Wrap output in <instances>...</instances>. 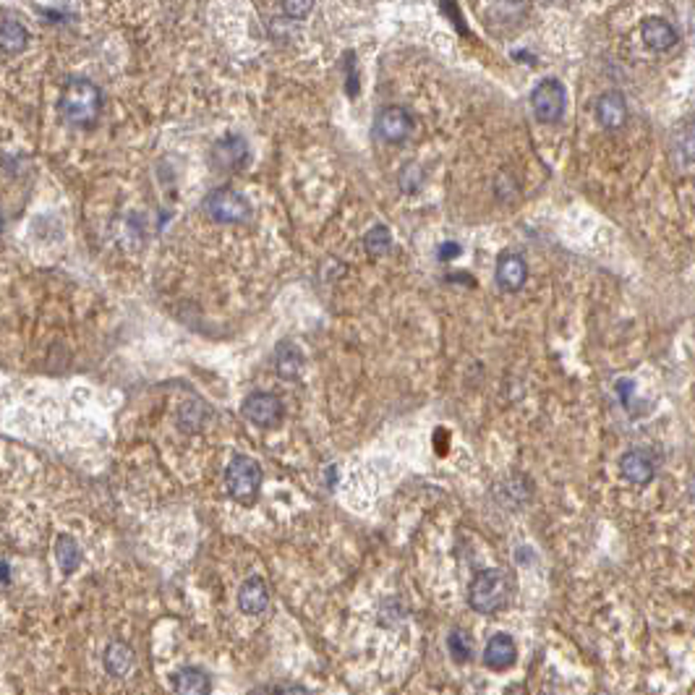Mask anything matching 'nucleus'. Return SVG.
Wrapping results in <instances>:
<instances>
[{
	"label": "nucleus",
	"instance_id": "f257e3e1",
	"mask_svg": "<svg viewBox=\"0 0 695 695\" xmlns=\"http://www.w3.org/2000/svg\"><path fill=\"white\" fill-rule=\"evenodd\" d=\"M102 113V94L100 87L90 79H71L61 91V116L63 121L76 128H90Z\"/></svg>",
	"mask_w": 695,
	"mask_h": 695
},
{
	"label": "nucleus",
	"instance_id": "f03ea898",
	"mask_svg": "<svg viewBox=\"0 0 695 695\" xmlns=\"http://www.w3.org/2000/svg\"><path fill=\"white\" fill-rule=\"evenodd\" d=\"M513 599V583L505 570H482L471 580L468 588V604L479 614L502 612Z\"/></svg>",
	"mask_w": 695,
	"mask_h": 695
},
{
	"label": "nucleus",
	"instance_id": "7ed1b4c3",
	"mask_svg": "<svg viewBox=\"0 0 695 695\" xmlns=\"http://www.w3.org/2000/svg\"><path fill=\"white\" fill-rule=\"evenodd\" d=\"M225 484L233 500L254 502L262 489V465L248 455H236L225 468Z\"/></svg>",
	"mask_w": 695,
	"mask_h": 695
},
{
	"label": "nucleus",
	"instance_id": "20e7f679",
	"mask_svg": "<svg viewBox=\"0 0 695 695\" xmlns=\"http://www.w3.org/2000/svg\"><path fill=\"white\" fill-rule=\"evenodd\" d=\"M204 212L210 214V220L222 222V225H236V222H246L251 217V204L248 199L239 194L230 186H220L207 194L204 199Z\"/></svg>",
	"mask_w": 695,
	"mask_h": 695
},
{
	"label": "nucleus",
	"instance_id": "39448f33",
	"mask_svg": "<svg viewBox=\"0 0 695 695\" xmlns=\"http://www.w3.org/2000/svg\"><path fill=\"white\" fill-rule=\"evenodd\" d=\"M565 105H568V94H565V87L557 79H544L531 94L534 116L542 123L560 121L565 116Z\"/></svg>",
	"mask_w": 695,
	"mask_h": 695
},
{
	"label": "nucleus",
	"instance_id": "423d86ee",
	"mask_svg": "<svg viewBox=\"0 0 695 695\" xmlns=\"http://www.w3.org/2000/svg\"><path fill=\"white\" fill-rule=\"evenodd\" d=\"M241 413L254 426L274 429L282 421V400L273 393H251L241 403Z\"/></svg>",
	"mask_w": 695,
	"mask_h": 695
},
{
	"label": "nucleus",
	"instance_id": "0eeeda50",
	"mask_svg": "<svg viewBox=\"0 0 695 695\" xmlns=\"http://www.w3.org/2000/svg\"><path fill=\"white\" fill-rule=\"evenodd\" d=\"M374 128H377V136H379L382 142H387V144H400V142H405V139L411 136V131H413V118H411V113H408L405 108H400V105H390V108H382V110H379Z\"/></svg>",
	"mask_w": 695,
	"mask_h": 695
},
{
	"label": "nucleus",
	"instance_id": "6e6552de",
	"mask_svg": "<svg viewBox=\"0 0 695 695\" xmlns=\"http://www.w3.org/2000/svg\"><path fill=\"white\" fill-rule=\"evenodd\" d=\"M494 280H497V288L502 293H517L526 285V280H528L526 259L520 254H502L500 262H497Z\"/></svg>",
	"mask_w": 695,
	"mask_h": 695
},
{
	"label": "nucleus",
	"instance_id": "1a4fd4ad",
	"mask_svg": "<svg viewBox=\"0 0 695 695\" xmlns=\"http://www.w3.org/2000/svg\"><path fill=\"white\" fill-rule=\"evenodd\" d=\"M246 160H248V147H246V142H243L241 136H228V139L217 142L214 150H212L214 168L228 170V173L241 170L243 165H246Z\"/></svg>",
	"mask_w": 695,
	"mask_h": 695
},
{
	"label": "nucleus",
	"instance_id": "9d476101",
	"mask_svg": "<svg viewBox=\"0 0 695 695\" xmlns=\"http://www.w3.org/2000/svg\"><path fill=\"white\" fill-rule=\"evenodd\" d=\"M596 121L602 123L606 131H617L628 123V102L620 91H604L596 100Z\"/></svg>",
	"mask_w": 695,
	"mask_h": 695
},
{
	"label": "nucleus",
	"instance_id": "9b49d317",
	"mask_svg": "<svg viewBox=\"0 0 695 695\" xmlns=\"http://www.w3.org/2000/svg\"><path fill=\"white\" fill-rule=\"evenodd\" d=\"M239 606H241L243 614H251V617L267 612V606H270V586L259 575L243 580L241 588H239Z\"/></svg>",
	"mask_w": 695,
	"mask_h": 695
},
{
	"label": "nucleus",
	"instance_id": "f8f14e48",
	"mask_svg": "<svg viewBox=\"0 0 695 695\" xmlns=\"http://www.w3.org/2000/svg\"><path fill=\"white\" fill-rule=\"evenodd\" d=\"M640 39H643V45L648 48V50H656V53H666V50H672L674 45H677V31L674 27L665 22V19H646L643 24H640Z\"/></svg>",
	"mask_w": 695,
	"mask_h": 695
},
{
	"label": "nucleus",
	"instance_id": "ddd939ff",
	"mask_svg": "<svg viewBox=\"0 0 695 695\" xmlns=\"http://www.w3.org/2000/svg\"><path fill=\"white\" fill-rule=\"evenodd\" d=\"M620 471H622V476L635 486L651 484V482H654V473H656L651 455L643 453V450H630V453L622 455V457H620Z\"/></svg>",
	"mask_w": 695,
	"mask_h": 695
},
{
	"label": "nucleus",
	"instance_id": "4468645a",
	"mask_svg": "<svg viewBox=\"0 0 695 695\" xmlns=\"http://www.w3.org/2000/svg\"><path fill=\"white\" fill-rule=\"evenodd\" d=\"M515 659H517V646H515V640L510 638V635L497 633L491 640H489V643H486L484 665L489 666V669L502 672V669L513 666Z\"/></svg>",
	"mask_w": 695,
	"mask_h": 695
},
{
	"label": "nucleus",
	"instance_id": "2eb2a0df",
	"mask_svg": "<svg viewBox=\"0 0 695 695\" xmlns=\"http://www.w3.org/2000/svg\"><path fill=\"white\" fill-rule=\"evenodd\" d=\"M173 688L183 695H207L212 691L210 674L199 666H183L173 677Z\"/></svg>",
	"mask_w": 695,
	"mask_h": 695
},
{
	"label": "nucleus",
	"instance_id": "dca6fc26",
	"mask_svg": "<svg viewBox=\"0 0 695 695\" xmlns=\"http://www.w3.org/2000/svg\"><path fill=\"white\" fill-rule=\"evenodd\" d=\"M274 366H277V374L282 379H296L303 369L301 348L296 343H291V340L280 343L277 351H274Z\"/></svg>",
	"mask_w": 695,
	"mask_h": 695
},
{
	"label": "nucleus",
	"instance_id": "f3484780",
	"mask_svg": "<svg viewBox=\"0 0 695 695\" xmlns=\"http://www.w3.org/2000/svg\"><path fill=\"white\" fill-rule=\"evenodd\" d=\"M30 42V31L16 19L0 22V50L3 53H22Z\"/></svg>",
	"mask_w": 695,
	"mask_h": 695
},
{
	"label": "nucleus",
	"instance_id": "a211bd4d",
	"mask_svg": "<svg viewBox=\"0 0 695 695\" xmlns=\"http://www.w3.org/2000/svg\"><path fill=\"white\" fill-rule=\"evenodd\" d=\"M105 669L113 677H126L134 669V651H131V646H126L121 640L110 643L108 651H105Z\"/></svg>",
	"mask_w": 695,
	"mask_h": 695
},
{
	"label": "nucleus",
	"instance_id": "6ab92c4d",
	"mask_svg": "<svg viewBox=\"0 0 695 695\" xmlns=\"http://www.w3.org/2000/svg\"><path fill=\"white\" fill-rule=\"evenodd\" d=\"M363 248L369 256H385L393 248V233L387 225H374L366 236H363Z\"/></svg>",
	"mask_w": 695,
	"mask_h": 695
},
{
	"label": "nucleus",
	"instance_id": "aec40b11",
	"mask_svg": "<svg viewBox=\"0 0 695 695\" xmlns=\"http://www.w3.org/2000/svg\"><path fill=\"white\" fill-rule=\"evenodd\" d=\"M56 557H58V565H61L63 573H74L82 565V549L76 544V539L74 536H61L58 544H56Z\"/></svg>",
	"mask_w": 695,
	"mask_h": 695
},
{
	"label": "nucleus",
	"instance_id": "412c9836",
	"mask_svg": "<svg viewBox=\"0 0 695 695\" xmlns=\"http://www.w3.org/2000/svg\"><path fill=\"white\" fill-rule=\"evenodd\" d=\"M447 648H450V656H453L457 665H465V662L473 656L471 638L463 633V630H453V633L447 635Z\"/></svg>",
	"mask_w": 695,
	"mask_h": 695
},
{
	"label": "nucleus",
	"instance_id": "4be33fe9",
	"mask_svg": "<svg viewBox=\"0 0 695 695\" xmlns=\"http://www.w3.org/2000/svg\"><path fill=\"white\" fill-rule=\"evenodd\" d=\"M423 183V173L419 165H405L403 168V173H400V188L405 191V194H413V191H419Z\"/></svg>",
	"mask_w": 695,
	"mask_h": 695
},
{
	"label": "nucleus",
	"instance_id": "5701e85b",
	"mask_svg": "<svg viewBox=\"0 0 695 695\" xmlns=\"http://www.w3.org/2000/svg\"><path fill=\"white\" fill-rule=\"evenodd\" d=\"M314 8V0H282V11L288 19H303Z\"/></svg>",
	"mask_w": 695,
	"mask_h": 695
},
{
	"label": "nucleus",
	"instance_id": "b1692460",
	"mask_svg": "<svg viewBox=\"0 0 695 695\" xmlns=\"http://www.w3.org/2000/svg\"><path fill=\"white\" fill-rule=\"evenodd\" d=\"M463 254V248H460V243H442L439 246V251H437V256H439V262H450L455 256H460Z\"/></svg>",
	"mask_w": 695,
	"mask_h": 695
},
{
	"label": "nucleus",
	"instance_id": "393cba45",
	"mask_svg": "<svg viewBox=\"0 0 695 695\" xmlns=\"http://www.w3.org/2000/svg\"><path fill=\"white\" fill-rule=\"evenodd\" d=\"M256 693H306L301 685H274V688H259Z\"/></svg>",
	"mask_w": 695,
	"mask_h": 695
},
{
	"label": "nucleus",
	"instance_id": "a878e982",
	"mask_svg": "<svg viewBox=\"0 0 695 695\" xmlns=\"http://www.w3.org/2000/svg\"><path fill=\"white\" fill-rule=\"evenodd\" d=\"M617 393L622 397V403L628 405V403H630V393H633V382H630V379H620V382H617Z\"/></svg>",
	"mask_w": 695,
	"mask_h": 695
},
{
	"label": "nucleus",
	"instance_id": "bb28decb",
	"mask_svg": "<svg viewBox=\"0 0 695 695\" xmlns=\"http://www.w3.org/2000/svg\"><path fill=\"white\" fill-rule=\"evenodd\" d=\"M3 222H5V220H3V210H0V233H3Z\"/></svg>",
	"mask_w": 695,
	"mask_h": 695
}]
</instances>
